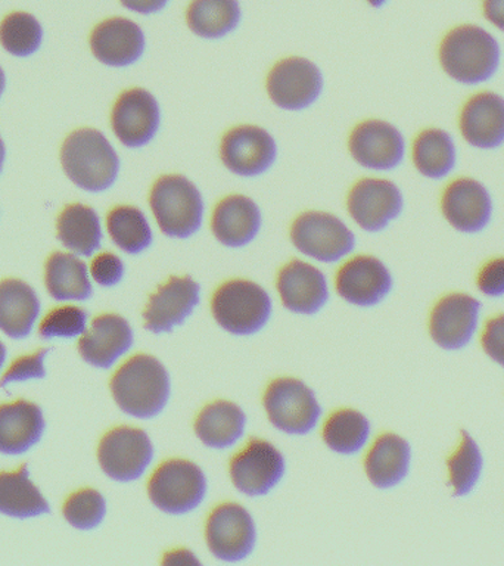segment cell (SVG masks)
<instances>
[{"label": "cell", "instance_id": "cell-5", "mask_svg": "<svg viewBox=\"0 0 504 566\" xmlns=\"http://www.w3.org/2000/svg\"><path fill=\"white\" fill-rule=\"evenodd\" d=\"M149 206L159 230L175 239H188L198 233L206 214L201 190L181 175L159 177L150 189Z\"/></svg>", "mask_w": 504, "mask_h": 566}, {"label": "cell", "instance_id": "cell-32", "mask_svg": "<svg viewBox=\"0 0 504 566\" xmlns=\"http://www.w3.org/2000/svg\"><path fill=\"white\" fill-rule=\"evenodd\" d=\"M56 230L62 245L75 254L91 256L101 248V220L92 207L83 203L66 206L57 217Z\"/></svg>", "mask_w": 504, "mask_h": 566}, {"label": "cell", "instance_id": "cell-2", "mask_svg": "<svg viewBox=\"0 0 504 566\" xmlns=\"http://www.w3.org/2000/svg\"><path fill=\"white\" fill-rule=\"evenodd\" d=\"M111 391L124 413L139 419L155 418L170 400V376L158 358L137 354L115 371Z\"/></svg>", "mask_w": 504, "mask_h": 566}, {"label": "cell", "instance_id": "cell-23", "mask_svg": "<svg viewBox=\"0 0 504 566\" xmlns=\"http://www.w3.org/2000/svg\"><path fill=\"white\" fill-rule=\"evenodd\" d=\"M91 48L102 64L124 69L136 64L144 56L145 33L135 21L109 18L92 31Z\"/></svg>", "mask_w": 504, "mask_h": 566}, {"label": "cell", "instance_id": "cell-6", "mask_svg": "<svg viewBox=\"0 0 504 566\" xmlns=\"http://www.w3.org/2000/svg\"><path fill=\"white\" fill-rule=\"evenodd\" d=\"M440 212L454 232L475 237L484 233L493 223L494 195L477 177H450L441 190Z\"/></svg>", "mask_w": 504, "mask_h": 566}, {"label": "cell", "instance_id": "cell-41", "mask_svg": "<svg viewBox=\"0 0 504 566\" xmlns=\"http://www.w3.org/2000/svg\"><path fill=\"white\" fill-rule=\"evenodd\" d=\"M473 285L477 295L486 300L504 298V254L489 256L477 265Z\"/></svg>", "mask_w": 504, "mask_h": 566}, {"label": "cell", "instance_id": "cell-10", "mask_svg": "<svg viewBox=\"0 0 504 566\" xmlns=\"http://www.w3.org/2000/svg\"><path fill=\"white\" fill-rule=\"evenodd\" d=\"M264 407L273 427L291 436L312 432L322 407L307 385L294 378H279L265 389Z\"/></svg>", "mask_w": 504, "mask_h": 566}, {"label": "cell", "instance_id": "cell-16", "mask_svg": "<svg viewBox=\"0 0 504 566\" xmlns=\"http://www.w3.org/2000/svg\"><path fill=\"white\" fill-rule=\"evenodd\" d=\"M97 459L102 471L114 481H136L153 462L154 446L141 429L118 427L102 438Z\"/></svg>", "mask_w": 504, "mask_h": 566}, {"label": "cell", "instance_id": "cell-19", "mask_svg": "<svg viewBox=\"0 0 504 566\" xmlns=\"http://www.w3.org/2000/svg\"><path fill=\"white\" fill-rule=\"evenodd\" d=\"M285 458L269 441L251 440L230 462V478L250 497L269 494L285 475Z\"/></svg>", "mask_w": 504, "mask_h": 566}, {"label": "cell", "instance_id": "cell-49", "mask_svg": "<svg viewBox=\"0 0 504 566\" xmlns=\"http://www.w3.org/2000/svg\"><path fill=\"white\" fill-rule=\"evenodd\" d=\"M4 86H7V78H4L2 66H0V96H2Z\"/></svg>", "mask_w": 504, "mask_h": 566}, {"label": "cell", "instance_id": "cell-12", "mask_svg": "<svg viewBox=\"0 0 504 566\" xmlns=\"http://www.w3.org/2000/svg\"><path fill=\"white\" fill-rule=\"evenodd\" d=\"M400 186L382 177H365L349 190L347 208L351 219L366 232L378 233L400 219L405 211Z\"/></svg>", "mask_w": 504, "mask_h": 566}, {"label": "cell", "instance_id": "cell-37", "mask_svg": "<svg viewBox=\"0 0 504 566\" xmlns=\"http://www.w3.org/2000/svg\"><path fill=\"white\" fill-rule=\"evenodd\" d=\"M370 431V422L360 411L338 410L326 420L323 441L336 453L354 454L367 444Z\"/></svg>", "mask_w": 504, "mask_h": 566}, {"label": "cell", "instance_id": "cell-29", "mask_svg": "<svg viewBox=\"0 0 504 566\" xmlns=\"http://www.w3.org/2000/svg\"><path fill=\"white\" fill-rule=\"evenodd\" d=\"M44 431L39 406L25 400L0 406V453L22 454L38 444Z\"/></svg>", "mask_w": 504, "mask_h": 566}, {"label": "cell", "instance_id": "cell-38", "mask_svg": "<svg viewBox=\"0 0 504 566\" xmlns=\"http://www.w3.org/2000/svg\"><path fill=\"white\" fill-rule=\"evenodd\" d=\"M43 40V29L33 15L13 12L0 24V43L13 56L25 57L38 52Z\"/></svg>", "mask_w": 504, "mask_h": 566}, {"label": "cell", "instance_id": "cell-42", "mask_svg": "<svg viewBox=\"0 0 504 566\" xmlns=\"http://www.w3.org/2000/svg\"><path fill=\"white\" fill-rule=\"evenodd\" d=\"M476 340L482 354L504 370V312L491 314L482 321Z\"/></svg>", "mask_w": 504, "mask_h": 566}, {"label": "cell", "instance_id": "cell-26", "mask_svg": "<svg viewBox=\"0 0 504 566\" xmlns=\"http://www.w3.org/2000/svg\"><path fill=\"white\" fill-rule=\"evenodd\" d=\"M411 163L424 179L445 181L459 166V146L453 133L444 127H424L411 142Z\"/></svg>", "mask_w": 504, "mask_h": 566}, {"label": "cell", "instance_id": "cell-13", "mask_svg": "<svg viewBox=\"0 0 504 566\" xmlns=\"http://www.w3.org/2000/svg\"><path fill=\"white\" fill-rule=\"evenodd\" d=\"M348 149L358 166L371 171H392L405 163L407 142L392 123L370 118L353 128Z\"/></svg>", "mask_w": 504, "mask_h": 566}, {"label": "cell", "instance_id": "cell-33", "mask_svg": "<svg viewBox=\"0 0 504 566\" xmlns=\"http://www.w3.org/2000/svg\"><path fill=\"white\" fill-rule=\"evenodd\" d=\"M241 20L242 9L238 0H193L186 12L190 31L208 40L233 33Z\"/></svg>", "mask_w": 504, "mask_h": 566}, {"label": "cell", "instance_id": "cell-30", "mask_svg": "<svg viewBox=\"0 0 504 566\" xmlns=\"http://www.w3.org/2000/svg\"><path fill=\"white\" fill-rule=\"evenodd\" d=\"M40 303L33 287L18 279L0 282V331L13 339L25 338L39 317Z\"/></svg>", "mask_w": 504, "mask_h": 566}, {"label": "cell", "instance_id": "cell-1", "mask_svg": "<svg viewBox=\"0 0 504 566\" xmlns=\"http://www.w3.org/2000/svg\"><path fill=\"white\" fill-rule=\"evenodd\" d=\"M502 62L503 49L498 39L476 24L453 27L438 46V64L442 73L459 86H484L498 74Z\"/></svg>", "mask_w": 504, "mask_h": 566}, {"label": "cell", "instance_id": "cell-44", "mask_svg": "<svg viewBox=\"0 0 504 566\" xmlns=\"http://www.w3.org/2000/svg\"><path fill=\"white\" fill-rule=\"evenodd\" d=\"M91 273L101 286H115L122 282L124 276V263L113 252H104L92 261Z\"/></svg>", "mask_w": 504, "mask_h": 566}, {"label": "cell", "instance_id": "cell-7", "mask_svg": "<svg viewBox=\"0 0 504 566\" xmlns=\"http://www.w3.org/2000/svg\"><path fill=\"white\" fill-rule=\"evenodd\" d=\"M212 316L233 335L256 334L272 316V298L255 282L234 279L223 283L211 301Z\"/></svg>", "mask_w": 504, "mask_h": 566}, {"label": "cell", "instance_id": "cell-9", "mask_svg": "<svg viewBox=\"0 0 504 566\" xmlns=\"http://www.w3.org/2000/svg\"><path fill=\"white\" fill-rule=\"evenodd\" d=\"M291 241L304 255L322 263H336L356 248V234L329 212L307 211L291 226Z\"/></svg>", "mask_w": 504, "mask_h": 566}, {"label": "cell", "instance_id": "cell-18", "mask_svg": "<svg viewBox=\"0 0 504 566\" xmlns=\"http://www.w3.org/2000/svg\"><path fill=\"white\" fill-rule=\"evenodd\" d=\"M206 537L212 555L219 559L225 562L245 559L255 547L254 520L241 504H220L208 516Z\"/></svg>", "mask_w": 504, "mask_h": 566}, {"label": "cell", "instance_id": "cell-11", "mask_svg": "<svg viewBox=\"0 0 504 566\" xmlns=\"http://www.w3.org/2000/svg\"><path fill=\"white\" fill-rule=\"evenodd\" d=\"M325 78L321 69L305 57L291 56L270 70L265 88L270 101L283 111L309 108L322 96Z\"/></svg>", "mask_w": 504, "mask_h": 566}, {"label": "cell", "instance_id": "cell-51", "mask_svg": "<svg viewBox=\"0 0 504 566\" xmlns=\"http://www.w3.org/2000/svg\"><path fill=\"white\" fill-rule=\"evenodd\" d=\"M4 358H7V348H4V345L0 343V367L3 366Z\"/></svg>", "mask_w": 504, "mask_h": 566}, {"label": "cell", "instance_id": "cell-46", "mask_svg": "<svg viewBox=\"0 0 504 566\" xmlns=\"http://www.w3.org/2000/svg\"><path fill=\"white\" fill-rule=\"evenodd\" d=\"M485 20L504 33V0H482Z\"/></svg>", "mask_w": 504, "mask_h": 566}, {"label": "cell", "instance_id": "cell-34", "mask_svg": "<svg viewBox=\"0 0 504 566\" xmlns=\"http://www.w3.org/2000/svg\"><path fill=\"white\" fill-rule=\"evenodd\" d=\"M44 281L52 298L83 301L91 298L93 287L86 264L74 254L55 252L46 261Z\"/></svg>", "mask_w": 504, "mask_h": 566}, {"label": "cell", "instance_id": "cell-35", "mask_svg": "<svg viewBox=\"0 0 504 566\" xmlns=\"http://www.w3.org/2000/svg\"><path fill=\"white\" fill-rule=\"evenodd\" d=\"M51 511L38 486L29 480L27 464L17 472L0 473V513L12 517H34Z\"/></svg>", "mask_w": 504, "mask_h": 566}, {"label": "cell", "instance_id": "cell-24", "mask_svg": "<svg viewBox=\"0 0 504 566\" xmlns=\"http://www.w3.org/2000/svg\"><path fill=\"white\" fill-rule=\"evenodd\" d=\"M277 291L283 305L298 314L321 312L329 300L325 274L301 260L291 261L279 272Z\"/></svg>", "mask_w": 504, "mask_h": 566}, {"label": "cell", "instance_id": "cell-3", "mask_svg": "<svg viewBox=\"0 0 504 566\" xmlns=\"http://www.w3.org/2000/svg\"><path fill=\"white\" fill-rule=\"evenodd\" d=\"M61 163L75 186L93 193L113 188L122 166L117 150L95 128L71 133L62 145Z\"/></svg>", "mask_w": 504, "mask_h": 566}, {"label": "cell", "instance_id": "cell-14", "mask_svg": "<svg viewBox=\"0 0 504 566\" xmlns=\"http://www.w3.org/2000/svg\"><path fill=\"white\" fill-rule=\"evenodd\" d=\"M277 142L265 128L243 124L230 128L221 139L220 158L234 176H263L277 161Z\"/></svg>", "mask_w": 504, "mask_h": 566}, {"label": "cell", "instance_id": "cell-50", "mask_svg": "<svg viewBox=\"0 0 504 566\" xmlns=\"http://www.w3.org/2000/svg\"><path fill=\"white\" fill-rule=\"evenodd\" d=\"M366 2L374 8H382L384 4L388 2V0H366Z\"/></svg>", "mask_w": 504, "mask_h": 566}, {"label": "cell", "instance_id": "cell-27", "mask_svg": "<svg viewBox=\"0 0 504 566\" xmlns=\"http://www.w3.org/2000/svg\"><path fill=\"white\" fill-rule=\"evenodd\" d=\"M133 331L118 314H102L78 340V352L92 366L108 369L132 348Z\"/></svg>", "mask_w": 504, "mask_h": 566}, {"label": "cell", "instance_id": "cell-48", "mask_svg": "<svg viewBox=\"0 0 504 566\" xmlns=\"http://www.w3.org/2000/svg\"><path fill=\"white\" fill-rule=\"evenodd\" d=\"M4 154H7V150H4V144L2 137H0V171H2Z\"/></svg>", "mask_w": 504, "mask_h": 566}, {"label": "cell", "instance_id": "cell-36", "mask_svg": "<svg viewBox=\"0 0 504 566\" xmlns=\"http://www.w3.org/2000/svg\"><path fill=\"white\" fill-rule=\"evenodd\" d=\"M106 229L115 245L136 255L148 250L153 243L154 233L148 219L140 208L133 206H118L106 217Z\"/></svg>", "mask_w": 504, "mask_h": 566}, {"label": "cell", "instance_id": "cell-20", "mask_svg": "<svg viewBox=\"0 0 504 566\" xmlns=\"http://www.w3.org/2000/svg\"><path fill=\"white\" fill-rule=\"evenodd\" d=\"M392 287L391 270L374 255L354 256L336 274L340 298L357 307H375L388 298Z\"/></svg>", "mask_w": 504, "mask_h": 566}, {"label": "cell", "instance_id": "cell-45", "mask_svg": "<svg viewBox=\"0 0 504 566\" xmlns=\"http://www.w3.org/2000/svg\"><path fill=\"white\" fill-rule=\"evenodd\" d=\"M128 11L140 13V15H153L161 12L170 0H119Z\"/></svg>", "mask_w": 504, "mask_h": 566}, {"label": "cell", "instance_id": "cell-43", "mask_svg": "<svg viewBox=\"0 0 504 566\" xmlns=\"http://www.w3.org/2000/svg\"><path fill=\"white\" fill-rule=\"evenodd\" d=\"M51 349L43 348L35 354H30V356L17 358L0 380V387H7L8 384L15 382V380L44 378L46 369H44L43 361Z\"/></svg>", "mask_w": 504, "mask_h": 566}, {"label": "cell", "instance_id": "cell-31", "mask_svg": "<svg viewBox=\"0 0 504 566\" xmlns=\"http://www.w3.org/2000/svg\"><path fill=\"white\" fill-rule=\"evenodd\" d=\"M246 418L241 407L230 401H214L203 407L195 420L199 440L211 449H229L245 432Z\"/></svg>", "mask_w": 504, "mask_h": 566}, {"label": "cell", "instance_id": "cell-28", "mask_svg": "<svg viewBox=\"0 0 504 566\" xmlns=\"http://www.w3.org/2000/svg\"><path fill=\"white\" fill-rule=\"evenodd\" d=\"M411 462L413 450L410 442L398 433L385 432L367 451L366 475L376 489H396L409 476Z\"/></svg>", "mask_w": 504, "mask_h": 566}, {"label": "cell", "instance_id": "cell-22", "mask_svg": "<svg viewBox=\"0 0 504 566\" xmlns=\"http://www.w3.org/2000/svg\"><path fill=\"white\" fill-rule=\"evenodd\" d=\"M485 464L481 442L468 428H460L444 458V480L450 497H471L484 480Z\"/></svg>", "mask_w": 504, "mask_h": 566}, {"label": "cell", "instance_id": "cell-15", "mask_svg": "<svg viewBox=\"0 0 504 566\" xmlns=\"http://www.w3.org/2000/svg\"><path fill=\"white\" fill-rule=\"evenodd\" d=\"M458 130L464 144L476 150L502 149L504 146V95L500 92H473L458 114Z\"/></svg>", "mask_w": 504, "mask_h": 566}, {"label": "cell", "instance_id": "cell-47", "mask_svg": "<svg viewBox=\"0 0 504 566\" xmlns=\"http://www.w3.org/2000/svg\"><path fill=\"white\" fill-rule=\"evenodd\" d=\"M164 565H192L199 564L197 557H195L193 553L189 551H185V548H179V551H172L167 553L166 557L162 560Z\"/></svg>", "mask_w": 504, "mask_h": 566}, {"label": "cell", "instance_id": "cell-25", "mask_svg": "<svg viewBox=\"0 0 504 566\" xmlns=\"http://www.w3.org/2000/svg\"><path fill=\"white\" fill-rule=\"evenodd\" d=\"M263 216L254 199L245 195H229L212 212L211 229L217 241L228 248L250 245L259 237Z\"/></svg>", "mask_w": 504, "mask_h": 566}, {"label": "cell", "instance_id": "cell-39", "mask_svg": "<svg viewBox=\"0 0 504 566\" xmlns=\"http://www.w3.org/2000/svg\"><path fill=\"white\" fill-rule=\"evenodd\" d=\"M106 503L104 495L93 489H84L71 494L64 504V516L74 528L88 531L104 521Z\"/></svg>", "mask_w": 504, "mask_h": 566}, {"label": "cell", "instance_id": "cell-4", "mask_svg": "<svg viewBox=\"0 0 504 566\" xmlns=\"http://www.w3.org/2000/svg\"><path fill=\"white\" fill-rule=\"evenodd\" d=\"M484 305L468 291H447L433 301L428 312L429 339L441 352L460 353L475 343L480 334Z\"/></svg>", "mask_w": 504, "mask_h": 566}, {"label": "cell", "instance_id": "cell-21", "mask_svg": "<svg viewBox=\"0 0 504 566\" xmlns=\"http://www.w3.org/2000/svg\"><path fill=\"white\" fill-rule=\"evenodd\" d=\"M201 300V286L190 276H172L150 295L144 312L145 327L167 334L185 323Z\"/></svg>", "mask_w": 504, "mask_h": 566}, {"label": "cell", "instance_id": "cell-17", "mask_svg": "<svg viewBox=\"0 0 504 566\" xmlns=\"http://www.w3.org/2000/svg\"><path fill=\"white\" fill-rule=\"evenodd\" d=\"M111 126L124 146L144 148L157 137L161 127V106L146 88H128L115 101Z\"/></svg>", "mask_w": 504, "mask_h": 566}, {"label": "cell", "instance_id": "cell-8", "mask_svg": "<svg viewBox=\"0 0 504 566\" xmlns=\"http://www.w3.org/2000/svg\"><path fill=\"white\" fill-rule=\"evenodd\" d=\"M148 494L159 511L185 515L206 499L207 478L201 468L188 460H167L150 476Z\"/></svg>", "mask_w": 504, "mask_h": 566}, {"label": "cell", "instance_id": "cell-40", "mask_svg": "<svg viewBox=\"0 0 504 566\" xmlns=\"http://www.w3.org/2000/svg\"><path fill=\"white\" fill-rule=\"evenodd\" d=\"M87 313L75 305H64L52 310L40 325V336L44 339L74 338L86 332Z\"/></svg>", "mask_w": 504, "mask_h": 566}]
</instances>
